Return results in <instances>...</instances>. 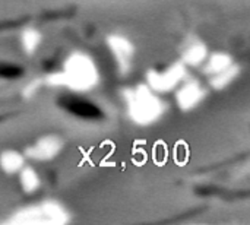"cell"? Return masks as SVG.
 <instances>
[{
    "label": "cell",
    "instance_id": "obj_1",
    "mask_svg": "<svg viewBox=\"0 0 250 225\" xmlns=\"http://www.w3.org/2000/svg\"><path fill=\"white\" fill-rule=\"evenodd\" d=\"M101 81L100 69L95 60L85 51L70 53L59 72L45 78L50 86H60L73 92H89L98 86Z\"/></svg>",
    "mask_w": 250,
    "mask_h": 225
},
{
    "label": "cell",
    "instance_id": "obj_2",
    "mask_svg": "<svg viewBox=\"0 0 250 225\" xmlns=\"http://www.w3.org/2000/svg\"><path fill=\"white\" fill-rule=\"evenodd\" d=\"M127 117L132 123L146 127L158 123L167 113V102L161 94L146 83H138L123 91Z\"/></svg>",
    "mask_w": 250,
    "mask_h": 225
},
{
    "label": "cell",
    "instance_id": "obj_3",
    "mask_svg": "<svg viewBox=\"0 0 250 225\" xmlns=\"http://www.w3.org/2000/svg\"><path fill=\"white\" fill-rule=\"evenodd\" d=\"M69 221V209L62 202L48 199L19 208L4 223L10 225H64Z\"/></svg>",
    "mask_w": 250,
    "mask_h": 225
},
{
    "label": "cell",
    "instance_id": "obj_4",
    "mask_svg": "<svg viewBox=\"0 0 250 225\" xmlns=\"http://www.w3.org/2000/svg\"><path fill=\"white\" fill-rule=\"evenodd\" d=\"M201 70L207 79V85L214 91L227 89L240 76V66L226 51L209 53Z\"/></svg>",
    "mask_w": 250,
    "mask_h": 225
},
{
    "label": "cell",
    "instance_id": "obj_5",
    "mask_svg": "<svg viewBox=\"0 0 250 225\" xmlns=\"http://www.w3.org/2000/svg\"><path fill=\"white\" fill-rule=\"evenodd\" d=\"M189 76V67L182 60H177L164 67L149 69L145 75V83L155 92L164 95L174 92Z\"/></svg>",
    "mask_w": 250,
    "mask_h": 225
},
{
    "label": "cell",
    "instance_id": "obj_6",
    "mask_svg": "<svg viewBox=\"0 0 250 225\" xmlns=\"http://www.w3.org/2000/svg\"><path fill=\"white\" fill-rule=\"evenodd\" d=\"M105 44L114 60L117 72L123 76L130 73L136 56V48L132 40L123 34H110L105 38Z\"/></svg>",
    "mask_w": 250,
    "mask_h": 225
},
{
    "label": "cell",
    "instance_id": "obj_7",
    "mask_svg": "<svg viewBox=\"0 0 250 225\" xmlns=\"http://www.w3.org/2000/svg\"><path fill=\"white\" fill-rule=\"evenodd\" d=\"M207 95H208V88L205 86V83L190 76L185 79L174 91L176 104L179 110L183 113H189L198 108L205 101Z\"/></svg>",
    "mask_w": 250,
    "mask_h": 225
},
{
    "label": "cell",
    "instance_id": "obj_8",
    "mask_svg": "<svg viewBox=\"0 0 250 225\" xmlns=\"http://www.w3.org/2000/svg\"><path fill=\"white\" fill-rule=\"evenodd\" d=\"M63 149V141L56 135H47L35 141L25 151V157L29 160L45 163L54 160Z\"/></svg>",
    "mask_w": 250,
    "mask_h": 225
},
{
    "label": "cell",
    "instance_id": "obj_9",
    "mask_svg": "<svg viewBox=\"0 0 250 225\" xmlns=\"http://www.w3.org/2000/svg\"><path fill=\"white\" fill-rule=\"evenodd\" d=\"M209 56L208 45L198 37L192 35L186 38L180 47V59L189 69H201Z\"/></svg>",
    "mask_w": 250,
    "mask_h": 225
},
{
    "label": "cell",
    "instance_id": "obj_10",
    "mask_svg": "<svg viewBox=\"0 0 250 225\" xmlns=\"http://www.w3.org/2000/svg\"><path fill=\"white\" fill-rule=\"evenodd\" d=\"M25 155L15 151L7 149L0 154V168L6 174H18L25 167Z\"/></svg>",
    "mask_w": 250,
    "mask_h": 225
},
{
    "label": "cell",
    "instance_id": "obj_11",
    "mask_svg": "<svg viewBox=\"0 0 250 225\" xmlns=\"http://www.w3.org/2000/svg\"><path fill=\"white\" fill-rule=\"evenodd\" d=\"M19 184L25 193H35L41 187V177L34 167L25 165L19 173Z\"/></svg>",
    "mask_w": 250,
    "mask_h": 225
},
{
    "label": "cell",
    "instance_id": "obj_12",
    "mask_svg": "<svg viewBox=\"0 0 250 225\" xmlns=\"http://www.w3.org/2000/svg\"><path fill=\"white\" fill-rule=\"evenodd\" d=\"M42 42V35L37 28H26L21 34V47L26 54H35Z\"/></svg>",
    "mask_w": 250,
    "mask_h": 225
},
{
    "label": "cell",
    "instance_id": "obj_13",
    "mask_svg": "<svg viewBox=\"0 0 250 225\" xmlns=\"http://www.w3.org/2000/svg\"><path fill=\"white\" fill-rule=\"evenodd\" d=\"M41 86V82L37 79V81H32V82H29L28 85H26V88H25V95H34V92H37V89Z\"/></svg>",
    "mask_w": 250,
    "mask_h": 225
}]
</instances>
